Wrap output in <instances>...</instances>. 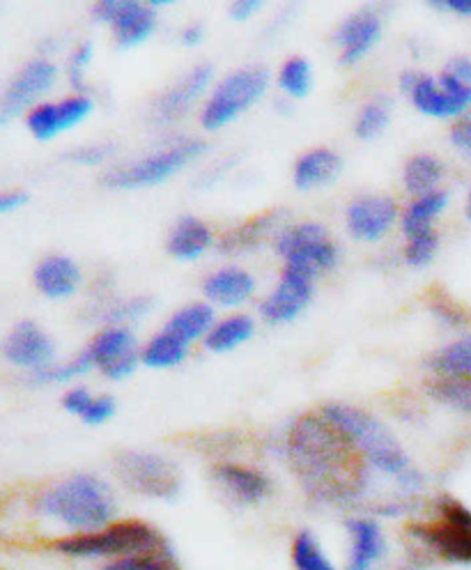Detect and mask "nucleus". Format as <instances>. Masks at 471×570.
<instances>
[{
    "instance_id": "ea45409f",
    "label": "nucleus",
    "mask_w": 471,
    "mask_h": 570,
    "mask_svg": "<svg viewBox=\"0 0 471 570\" xmlns=\"http://www.w3.org/2000/svg\"><path fill=\"white\" fill-rule=\"evenodd\" d=\"M430 308H432V313H434V317L440 320L442 325H447V327H462L464 323H467V315L462 313V308H458L455 304H451L449 299H434L432 304H430Z\"/></svg>"
},
{
    "instance_id": "79ce46f5",
    "label": "nucleus",
    "mask_w": 471,
    "mask_h": 570,
    "mask_svg": "<svg viewBox=\"0 0 471 570\" xmlns=\"http://www.w3.org/2000/svg\"><path fill=\"white\" fill-rule=\"evenodd\" d=\"M114 148L111 146H86V148H79L69 155L71 161L77 164H84V166H97L101 161H106L108 157H111Z\"/></svg>"
},
{
    "instance_id": "bb28decb",
    "label": "nucleus",
    "mask_w": 471,
    "mask_h": 570,
    "mask_svg": "<svg viewBox=\"0 0 471 570\" xmlns=\"http://www.w3.org/2000/svg\"><path fill=\"white\" fill-rule=\"evenodd\" d=\"M428 368L438 373L440 377L471 380V336H464L434 352L428 360Z\"/></svg>"
},
{
    "instance_id": "7ed1b4c3",
    "label": "nucleus",
    "mask_w": 471,
    "mask_h": 570,
    "mask_svg": "<svg viewBox=\"0 0 471 570\" xmlns=\"http://www.w3.org/2000/svg\"><path fill=\"white\" fill-rule=\"evenodd\" d=\"M38 511L71 529L97 531L111 522L116 499L111 488L92 474H75L38 499Z\"/></svg>"
},
{
    "instance_id": "3c124183",
    "label": "nucleus",
    "mask_w": 471,
    "mask_h": 570,
    "mask_svg": "<svg viewBox=\"0 0 471 570\" xmlns=\"http://www.w3.org/2000/svg\"><path fill=\"white\" fill-rule=\"evenodd\" d=\"M419 79H421L419 71H405V75H401V88H403L405 92H410V95H412V90L416 88Z\"/></svg>"
},
{
    "instance_id": "f8f14e48",
    "label": "nucleus",
    "mask_w": 471,
    "mask_h": 570,
    "mask_svg": "<svg viewBox=\"0 0 471 570\" xmlns=\"http://www.w3.org/2000/svg\"><path fill=\"white\" fill-rule=\"evenodd\" d=\"M311 281L313 278L285 267L278 288L261 306V313L267 323L281 325V323H290V320H295L313 297Z\"/></svg>"
},
{
    "instance_id": "c85d7f7f",
    "label": "nucleus",
    "mask_w": 471,
    "mask_h": 570,
    "mask_svg": "<svg viewBox=\"0 0 471 570\" xmlns=\"http://www.w3.org/2000/svg\"><path fill=\"white\" fill-rule=\"evenodd\" d=\"M253 320L248 315H233L222 320L205 336V345L212 352H230L253 336Z\"/></svg>"
},
{
    "instance_id": "72a5a7b5",
    "label": "nucleus",
    "mask_w": 471,
    "mask_h": 570,
    "mask_svg": "<svg viewBox=\"0 0 471 570\" xmlns=\"http://www.w3.org/2000/svg\"><path fill=\"white\" fill-rule=\"evenodd\" d=\"M278 86L285 95H290L293 99H302L311 92L313 88V71L308 60L304 58H290L278 75Z\"/></svg>"
},
{
    "instance_id": "a18cd8bd",
    "label": "nucleus",
    "mask_w": 471,
    "mask_h": 570,
    "mask_svg": "<svg viewBox=\"0 0 471 570\" xmlns=\"http://www.w3.org/2000/svg\"><path fill=\"white\" fill-rule=\"evenodd\" d=\"M261 8H263L261 0H239V3H233L230 14L237 21H246V19H251L253 14H256Z\"/></svg>"
},
{
    "instance_id": "aec40b11",
    "label": "nucleus",
    "mask_w": 471,
    "mask_h": 570,
    "mask_svg": "<svg viewBox=\"0 0 471 570\" xmlns=\"http://www.w3.org/2000/svg\"><path fill=\"white\" fill-rule=\"evenodd\" d=\"M81 283L79 265L67 256H49L35 269V285L51 299L75 295Z\"/></svg>"
},
{
    "instance_id": "2f4dec72",
    "label": "nucleus",
    "mask_w": 471,
    "mask_h": 570,
    "mask_svg": "<svg viewBox=\"0 0 471 570\" xmlns=\"http://www.w3.org/2000/svg\"><path fill=\"white\" fill-rule=\"evenodd\" d=\"M428 394L438 403L471 414V380L467 377H438L428 384Z\"/></svg>"
},
{
    "instance_id": "b1692460",
    "label": "nucleus",
    "mask_w": 471,
    "mask_h": 570,
    "mask_svg": "<svg viewBox=\"0 0 471 570\" xmlns=\"http://www.w3.org/2000/svg\"><path fill=\"white\" fill-rule=\"evenodd\" d=\"M136 352L134 334L125 327H108L101 334L95 336V341L84 350L86 360L92 364V368H108L116 364L122 356Z\"/></svg>"
},
{
    "instance_id": "c9c22d12",
    "label": "nucleus",
    "mask_w": 471,
    "mask_h": 570,
    "mask_svg": "<svg viewBox=\"0 0 471 570\" xmlns=\"http://www.w3.org/2000/svg\"><path fill=\"white\" fill-rule=\"evenodd\" d=\"M389 120H391L389 101L375 99V101H369L364 109H361V114L356 118V125H354V131L361 140H373L389 127Z\"/></svg>"
},
{
    "instance_id": "f3484780",
    "label": "nucleus",
    "mask_w": 471,
    "mask_h": 570,
    "mask_svg": "<svg viewBox=\"0 0 471 570\" xmlns=\"http://www.w3.org/2000/svg\"><path fill=\"white\" fill-rule=\"evenodd\" d=\"M382 38V19L373 10H361L347 17L338 32L336 45L341 47V62L354 65L364 58Z\"/></svg>"
},
{
    "instance_id": "dca6fc26",
    "label": "nucleus",
    "mask_w": 471,
    "mask_h": 570,
    "mask_svg": "<svg viewBox=\"0 0 471 570\" xmlns=\"http://www.w3.org/2000/svg\"><path fill=\"white\" fill-rule=\"evenodd\" d=\"M214 77V69L209 65L194 67L185 79H179L173 88H168L157 101H155V118L161 125L175 122L189 114L194 101L205 92Z\"/></svg>"
},
{
    "instance_id": "412c9836",
    "label": "nucleus",
    "mask_w": 471,
    "mask_h": 570,
    "mask_svg": "<svg viewBox=\"0 0 471 570\" xmlns=\"http://www.w3.org/2000/svg\"><path fill=\"white\" fill-rule=\"evenodd\" d=\"M205 295L209 302L219 306H239L244 304L253 291H256V283H253L251 274H246L239 267H226L214 272L205 281Z\"/></svg>"
},
{
    "instance_id": "f704fd0d",
    "label": "nucleus",
    "mask_w": 471,
    "mask_h": 570,
    "mask_svg": "<svg viewBox=\"0 0 471 570\" xmlns=\"http://www.w3.org/2000/svg\"><path fill=\"white\" fill-rule=\"evenodd\" d=\"M293 563L297 570H338L308 531H302L293 543Z\"/></svg>"
},
{
    "instance_id": "09e8293b",
    "label": "nucleus",
    "mask_w": 471,
    "mask_h": 570,
    "mask_svg": "<svg viewBox=\"0 0 471 570\" xmlns=\"http://www.w3.org/2000/svg\"><path fill=\"white\" fill-rule=\"evenodd\" d=\"M148 311H150V302H148V299H131L129 304L120 306V311L116 313V317H120V320L138 317V315H143V313H148Z\"/></svg>"
},
{
    "instance_id": "2eb2a0df",
    "label": "nucleus",
    "mask_w": 471,
    "mask_h": 570,
    "mask_svg": "<svg viewBox=\"0 0 471 570\" xmlns=\"http://www.w3.org/2000/svg\"><path fill=\"white\" fill-rule=\"evenodd\" d=\"M8 362L32 373L53 366V343L51 338L32 323H19L6 341Z\"/></svg>"
},
{
    "instance_id": "4be33fe9",
    "label": "nucleus",
    "mask_w": 471,
    "mask_h": 570,
    "mask_svg": "<svg viewBox=\"0 0 471 570\" xmlns=\"http://www.w3.org/2000/svg\"><path fill=\"white\" fill-rule=\"evenodd\" d=\"M343 170V161L336 153L332 150H313V153H306L297 166H295V185L300 189H317L322 185H330L334 183L336 177L341 175Z\"/></svg>"
},
{
    "instance_id": "ddd939ff",
    "label": "nucleus",
    "mask_w": 471,
    "mask_h": 570,
    "mask_svg": "<svg viewBox=\"0 0 471 570\" xmlns=\"http://www.w3.org/2000/svg\"><path fill=\"white\" fill-rule=\"evenodd\" d=\"M398 219V205L386 196H364L347 207V228L361 242L382 239Z\"/></svg>"
},
{
    "instance_id": "9b49d317",
    "label": "nucleus",
    "mask_w": 471,
    "mask_h": 570,
    "mask_svg": "<svg viewBox=\"0 0 471 570\" xmlns=\"http://www.w3.org/2000/svg\"><path fill=\"white\" fill-rule=\"evenodd\" d=\"M92 114V101L84 95L67 97L56 104H40L28 114V129L38 140H51L53 136L81 125Z\"/></svg>"
},
{
    "instance_id": "4c0bfd02",
    "label": "nucleus",
    "mask_w": 471,
    "mask_h": 570,
    "mask_svg": "<svg viewBox=\"0 0 471 570\" xmlns=\"http://www.w3.org/2000/svg\"><path fill=\"white\" fill-rule=\"evenodd\" d=\"M438 244L440 237L434 230L421 233L416 237H410V244L405 246V261L412 267H425L428 263H432L434 254H438Z\"/></svg>"
},
{
    "instance_id": "6ab92c4d",
    "label": "nucleus",
    "mask_w": 471,
    "mask_h": 570,
    "mask_svg": "<svg viewBox=\"0 0 471 570\" xmlns=\"http://www.w3.org/2000/svg\"><path fill=\"white\" fill-rule=\"evenodd\" d=\"M214 479L242 504H258L272 492V481L263 472L244 465H230V462L216 468Z\"/></svg>"
},
{
    "instance_id": "393cba45",
    "label": "nucleus",
    "mask_w": 471,
    "mask_h": 570,
    "mask_svg": "<svg viewBox=\"0 0 471 570\" xmlns=\"http://www.w3.org/2000/svg\"><path fill=\"white\" fill-rule=\"evenodd\" d=\"M412 101L421 114L430 118H458L467 111L460 101H455L440 88L438 79L428 75H421L416 88L412 90Z\"/></svg>"
},
{
    "instance_id": "20e7f679",
    "label": "nucleus",
    "mask_w": 471,
    "mask_h": 570,
    "mask_svg": "<svg viewBox=\"0 0 471 570\" xmlns=\"http://www.w3.org/2000/svg\"><path fill=\"white\" fill-rule=\"evenodd\" d=\"M53 550L69 557H134L168 550L161 533L145 522H118L101 531L81 533L53 543Z\"/></svg>"
},
{
    "instance_id": "8fccbe9b",
    "label": "nucleus",
    "mask_w": 471,
    "mask_h": 570,
    "mask_svg": "<svg viewBox=\"0 0 471 570\" xmlns=\"http://www.w3.org/2000/svg\"><path fill=\"white\" fill-rule=\"evenodd\" d=\"M203 38H205V28L194 23L183 30V35H179V42H183L185 47H198L203 42Z\"/></svg>"
},
{
    "instance_id": "f03ea898",
    "label": "nucleus",
    "mask_w": 471,
    "mask_h": 570,
    "mask_svg": "<svg viewBox=\"0 0 471 570\" xmlns=\"http://www.w3.org/2000/svg\"><path fill=\"white\" fill-rule=\"evenodd\" d=\"M322 416L327 419L361 455H364L369 465L384 474L395 476L408 497L423 490V476L410 465L405 449L391 435L389 428L377 416L343 403L324 405Z\"/></svg>"
},
{
    "instance_id": "1a4fd4ad",
    "label": "nucleus",
    "mask_w": 471,
    "mask_h": 570,
    "mask_svg": "<svg viewBox=\"0 0 471 570\" xmlns=\"http://www.w3.org/2000/svg\"><path fill=\"white\" fill-rule=\"evenodd\" d=\"M97 21L111 23L120 47L131 49L145 42L155 32L157 14L150 6L136 3V0H101L92 8Z\"/></svg>"
},
{
    "instance_id": "f257e3e1",
    "label": "nucleus",
    "mask_w": 471,
    "mask_h": 570,
    "mask_svg": "<svg viewBox=\"0 0 471 570\" xmlns=\"http://www.w3.org/2000/svg\"><path fill=\"white\" fill-rule=\"evenodd\" d=\"M285 451L290 465L315 502L352 504L369 485L364 455L322 414L295 421L287 433Z\"/></svg>"
},
{
    "instance_id": "7c9ffc66",
    "label": "nucleus",
    "mask_w": 471,
    "mask_h": 570,
    "mask_svg": "<svg viewBox=\"0 0 471 570\" xmlns=\"http://www.w3.org/2000/svg\"><path fill=\"white\" fill-rule=\"evenodd\" d=\"M187 343L175 338L166 330L157 334L140 352V362L150 368H173L187 360Z\"/></svg>"
},
{
    "instance_id": "cd10ccee",
    "label": "nucleus",
    "mask_w": 471,
    "mask_h": 570,
    "mask_svg": "<svg viewBox=\"0 0 471 570\" xmlns=\"http://www.w3.org/2000/svg\"><path fill=\"white\" fill-rule=\"evenodd\" d=\"M449 205L447 191H432L425 196H419L405 212L403 217V230L408 237H416L421 233L432 230V222L438 219V214L444 212Z\"/></svg>"
},
{
    "instance_id": "a19ab883",
    "label": "nucleus",
    "mask_w": 471,
    "mask_h": 570,
    "mask_svg": "<svg viewBox=\"0 0 471 570\" xmlns=\"http://www.w3.org/2000/svg\"><path fill=\"white\" fill-rule=\"evenodd\" d=\"M114 414H116V401L111 396H99V399L92 401V405L84 414V421L92 423V425H99V423L111 419Z\"/></svg>"
},
{
    "instance_id": "e433bc0d",
    "label": "nucleus",
    "mask_w": 471,
    "mask_h": 570,
    "mask_svg": "<svg viewBox=\"0 0 471 570\" xmlns=\"http://www.w3.org/2000/svg\"><path fill=\"white\" fill-rule=\"evenodd\" d=\"M101 570H177V563L170 554V550L153 552V554H134L122 557L118 561H111Z\"/></svg>"
},
{
    "instance_id": "c03bdc74",
    "label": "nucleus",
    "mask_w": 471,
    "mask_h": 570,
    "mask_svg": "<svg viewBox=\"0 0 471 570\" xmlns=\"http://www.w3.org/2000/svg\"><path fill=\"white\" fill-rule=\"evenodd\" d=\"M92 396L88 394L86 389H75V391H69V394L62 399V407L69 412V414H77V416H81L84 419V414L88 412V407L92 405Z\"/></svg>"
},
{
    "instance_id": "5701e85b",
    "label": "nucleus",
    "mask_w": 471,
    "mask_h": 570,
    "mask_svg": "<svg viewBox=\"0 0 471 570\" xmlns=\"http://www.w3.org/2000/svg\"><path fill=\"white\" fill-rule=\"evenodd\" d=\"M209 244V228L196 217H183L168 237V254L177 261H196L207 252Z\"/></svg>"
},
{
    "instance_id": "6e6552de",
    "label": "nucleus",
    "mask_w": 471,
    "mask_h": 570,
    "mask_svg": "<svg viewBox=\"0 0 471 570\" xmlns=\"http://www.w3.org/2000/svg\"><path fill=\"white\" fill-rule=\"evenodd\" d=\"M116 472L129 490L143 497L173 499L179 492V488H183V479H179L177 468L168 458L157 453H120L116 460Z\"/></svg>"
},
{
    "instance_id": "c756f323",
    "label": "nucleus",
    "mask_w": 471,
    "mask_h": 570,
    "mask_svg": "<svg viewBox=\"0 0 471 570\" xmlns=\"http://www.w3.org/2000/svg\"><path fill=\"white\" fill-rule=\"evenodd\" d=\"M442 175H444V168L432 155H416L405 166L403 183H405V189L419 198V196L432 194L434 187L440 185Z\"/></svg>"
},
{
    "instance_id": "39448f33",
    "label": "nucleus",
    "mask_w": 471,
    "mask_h": 570,
    "mask_svg": "<svg viewBox=\"0 0 471 570\" xmlns=\"http://www.w3.org/2000/svg\"><path fill=\"white\" fill-rule=\"evenodd\" d=\"M269 86V71L265 67H244L228 75L212 92L205 111L203 127L216 131L248 111Z\"/></svg>"
},
{
    "instance_id": "9d476101",
    "label": "nucleus",
    "mask_w": 471,
    "mask_h": 570,
    "mask_svg": "<svg viewBox=\"0 0 471 570\" xmlns=\"http://www.w3.org/2000/svg\"><path fill=\"white\" fill-rule=\"evenodd\" d=\"M56 79H58V69L49 60L28 62L14 77V81L10 83L3 97V122L30 109L35 101L53 88Z\"/></svg>"
},
{
    "instance_id": "a211bd4d",
    "label": "nucleus",
    "mask_w": 471,
    "mask_h": 570,
    "mask_svg": "<svg viewBox=\"0 0 471 570\" xmlns=\"http://www.w3.org/2000/svg\"><path fill=\"white\" fill-rule=\"evenodd\" d=\"M347 531L352 533V552L347 568L373 570L386 552L382 527L371 518H352L347 520Z\"/></svg>"
},
{
    "instance_id": "0eeeda50",
    "label": "nucleus",
    "mask_w": 471,
    "mask_h": 570,
    "mask_svg": "<svg viewBox=\"0 0 471 570\" xmlns=\"http://www.w3.org/2000/svg\"><path fill=\"white\" fill-rule=\"evenodd\" d=\"M276 248L287 261V269H295L308 278L332 269L338 261V246L330 239L327 228L313 222L283 230L276 239Z\"/></svg>"
},
{
    "instance_id": "603ef678",
    "label": "nucleus",
    "mask_w": 471,
    "mask_h": 570,
    "mask_svg": "<svg viewBox=\"0 0 471 570\" xmlns=\"http://www.w3.org/2000/svg\"><path fill=\"white\" fill-rule=\"evenodd\" d=\"M467 217L471 219V194H469V203H467Z\"/></svg>"
},
{
    "instance_id": "58836bf2",
    "label": "nucleus",
    "mask_w": 471,
    "mask_h": 570,
    "mask_svg": "<svg viewBox=\"0 0 471 570\" xmlns=\"http://www.w3.org/2000/svg\"><path fill=\"white\" fill-rule=\"evenodd\" d=\"M92 53H95V47L90 42H84L79 49H75V53H71V58H69V81L77 90H84L86 69L92 60Z\"/></svg>"
},
{
    "instance_id": "4468645a",
    "label": "nucleus",
    "mask_w": 471,
    "mask_h": 570,
    "mask_svg": "<svg viewBox=\"0 0 471 570\" xmlns=\"http://www.w3.org/2000/svg\"><path fill=\"white\" fill-rule=\"evenodd\" d=\"M410 533L444 561L471 566V524H451L442 520L438 524H414Z\"/></svg>"
},
{
    "instance_id": "de8ad7c7",
    "label": "nucleus",
    "mask_w": 471,
    "mask_h": 570,
    "mask_svg": "<svg viewBox=\"0 0 471 570\" xmlns=\"http://www.w3.org/2000/svg\"><path fill=\"white\" fill-rule=\"evenodd\" d=\"M26 203H28V194H23V191H8V194L0 196V212L10 214V212L19 209Z\"/></svg>"
},
{
    "instance_id": "423d86ee",
    "label": "nucleus",
    "mask_w": 471,
    "mask_h": 570,
    "mask_svg": "<svg viewBox=\"0 0 471 570\" xmlns=\"http://www.w3.org/2000/svg\"><path fill=\"white\" fill-rule=\"evenodd\" d=\"M203 140H183L168 150H159L150 157H143L134 164L120 166L106 175V185L114 189H140L161 185L168 177L183 170L187 164H192L198 155L205 153Z\"/></svg>"
},
{
    "instance_id": "473e14b6",
    "label": "nucleus",
    "mask_w": 471,
    "mask_h": 570,
    "mask_svg": "<svg viewBox=\"0 0 471 570\" xmlns=\"http://www.w3.org/2000/svg\"><path fill=\"white\" fill-rule=\"evenodd\" d=\"M278 222H281V212L263 214V217L253 219V222L244 224L242 228L228 233V237L222 242V246L226 248V252H244V248H253L278 226Z\"/></svg>"
},
{
    "instance_id": "a878e982",
    "label": "nucleus",
    "mask_w": 471,
    "mask_h": 570,
    "mask_svg": "<svg viewBox=\"0 0 471 570\" xmlns=\"http://www.w3.org/2000/svg\"><path fill=\"white\" fill-rule=\"evenodd\" d=\"M214 327V311L207 304H192L177 311L166 325V332L187 345L200 336H207Z\"/></svg>"
},
{
    "instance_id": "37998d69",
    "label": "nucleus",
    "mask_w": 471,
    "mask_h": 570,
    "mask_svg": "<svg viewBox=\"0 0 471 570\" xmlns=\"http://www.w3.org/2000/svg\"><path fill=\"white\" fill-rule=\"evenodd\" d=\"M451 140L458 150L471 155V111L464 114L451 129Z\"/></svg>"
},
{
    "instance_id": "49530a36",
    "label": "nucleus",
    "mask_w": 471,
    "mask_h": 570,
    "mask_svg": "<svg viewBox=\"0 0 471 570\" xmlns=\"http://www.w3.org/2000/svg\"><path fill=\"white\" fill-rule=\"evenodd\" d=\"M432 6L440 10H449L460 17H471V0H434Z\"/></svg>"
}]
</instances>
